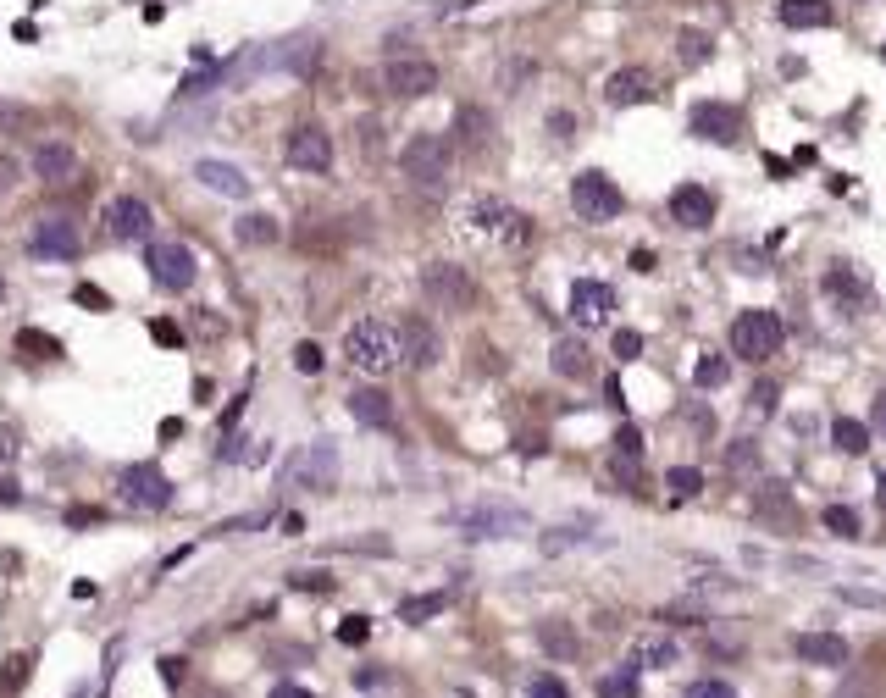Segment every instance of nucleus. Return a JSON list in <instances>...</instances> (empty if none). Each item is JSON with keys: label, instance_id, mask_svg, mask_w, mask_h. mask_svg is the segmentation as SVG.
Listing matches in <instances>:
<instances>
[{"label": "nucleus", "instance_id": "1", "mask_svg": "<svg viewBox=\"0 0 886 698\" xmlns=\"http://www.w3.org/2000/svg\"><path fill=\"white\" fill-rule=\"evenodd\" d=\"M344 361L355 366L360 377H388L399 361H405V344H399V327L383 322V316H366L344 333Z\"/></svg>", "mask_w": 886, "mask_h": 698}, {"label": "nucleus", "instance_id": "2", "mask_svg": "<svg viewBox=\"0 0 886 698\" xmlns=\"http://www.w3.org/2000/svg\"><path fill=\"white\" fill-rule=\"evenodd\" d=\"M399 167H405V178L416 183L421 194H443L449 178H455V145L438 139V133H416V139L399 150Z\"/></svg>", "mask_w": 886, "mask_h": 698}, {"label": "nucleus", "instance_id": "3", "mask_svg": "<svg viewBox=\"0 0 886 698\" xmlns=\"http://www.w3.org/2000/svg\"><path fill=\"white\" fill-rule=\"evenodd\" d=\"M283 482L288 488H300V494H333L338 482V449L327 444V438H316V444L294 449L283 466Z\"/></svg>", "mask_w": 886, "mask_h": 698}, {"label": "nucleus", "instance_id": "4", "mask_svg": "<svg viewBox=\"0 0 886 698\" xmlns=\"http://www.w3.org/2000/svg\"><path fill=\"white\" fill-rule=\"evenodd\" d=\"M781 338H787V327H781L776 311H737V322H731V355H743V361H770L781 349Z\"/></svg>", "mask_w": 886, "mask_h": 698}, {"label": "nucleus", "instance_id": "5", "mask_svg": "<svg viewBox=\"0 0 886 698\" xmlns=\"http://www.w3.org/2000/svg\"><path fill=\"white\" fill-rule=\"evenodd\" d=\"M144 266H150V283L156 289H167V294H183V289H194V250L189 244H178V239H156L150 250H144Z\"/></svg>", "mask_w": 886, "mask_h": 698}, {"label": "nucleus", "instance_id": "6", "mask_svg": "<svg viewBox=\"0 0 886 698\" xmlns=\"http://www.w3.org/2000/svg\"><path fill=\"white\" fill-rule=\"evenodd\" d=\"M571 205L582 222H615L621 217L626 194L615 189V178H604V172H576L571 178Z\"/></svg>", "mask_w": 886, "mask_h": 698}, {"label": "nucleus", "instance_id": "7", "mask_svg": "<svg viewBox=\"0 0 886 698\" xmlns=\"http://www.w3.org/2000/svg\"><path fill=\"white\" fill-rule=\"evenodd\" d=\"M283 156H288V167H294V172L322 178V172H333V133L316 128V122H300V128H288Z\"/></svg>", "mask_w": 886, "mask_h": 698}, {"label": "nucleus", "instance_id": "8", "mask_svg": "<svg viewBox=\"0 0 886 698\" xmlns=\"http://www.w3.org/2000/svg\"><path fill=\"white\" fill-rule=\"evenodd\" d=\"M421 294H427L438 311H466L471 305V277H466V266H455V261H432L427 272H421Z\"/></svg>", "mask_w": 886, "mask_h": 698}, {"label": "nucleus", "instance_id": "9", "mask_svg": "<svg viewBox=\"0 0 886 698\" xmlns=\"http://www.w3.org/2000/svg\"><path fill=\"white\" fill-rule=\"evenodd\" d=\"M117 488H122V499H128L133 510H167V505H172V482H167V471L150 466V460H139V466L122 471Z\"/></svg>", "mask_w": 886, "mask_h": 698}, {"label": "nucleus", "instance_id": "10", "mask_svg": "<svg viewBox=\"0 0 886 698\" xmlns=\"http://www.w3.org/2000/svg\"><path fill=\"white\" fill-rule=\"evenodd\" d=\"M383 89L399 100H416V95H432L438 89V67L427 56H394L383 67Z\"/></svg>", "mask_w": 886, "mask_h": 698}, {"label": "nucleus", "instance_id": "11", "mask_svg": "<svg viewBox=\"0 0 886 698\" xmlns=\"http://www.w3.org/2000/svg\"><path fill=\"white\" fill-rule=\"evenodd\" d=\"M455 521H460L466 538H510V532L527 527V510H515V505H471V510H460Z\"/></svg>", "mask_w": 886, "mask_h": 698}, {"label": "nucleus", "instance_id": "12", "mask_svg": "<svg viewBox=\"0 0 886 698\" xmlns=\"http://www.w3.org/2000/svg\"><path fill=\"white\" fill-rule=\"evenodd\" d=\"M571 316L582 327H610L615 322V289L599 277H576L571 283Z\"/></svg>", "mask_w": 886, "mask_h": 698}, {"label": "nucleus", "instance_id": "13", "mask_svg": "<svg viewBox=\"0 0 886 698\" xmlns=\"http://www.w3.org/2000/svg\"><path fill=\"white\" fill-rule=\"evenodd\" d=\"M687 128H693L698 139H709V145H737V128H743V117H737L726 100H698V106L687 111Z\"/></svg>", "mask_w": 886, "mask_h": 698}, {"label": "nucleus", "instance_id": "14", "mask_svg": "<svg viewBox=\"0 0 886 698\" xmlns=\"http://www.w3.org/2000/svg\"><path fill=\"white\" fill-rule=\"evenodd\" d=\"M150 205L139 200V194H117V200L106 205V233L117 244H133V239H150Z\"/></svg>", "mask_w": 886, "mask_h": 698}, {"label": "nucleus", "instance_id": "15", "mask_svg": "<svg viewBox=\"0 0 886 698\" xmlns=\"http://www.w3.org/2000/svg\"><path fill=\"white\" fill-rule=\"evenodd\" d=\"M34 255H45V261H72V255L84 250V239H78V228H72L67 217H39L34 228Z\"/></svg>", "mask_w": 886, "mask_h": 698}, {"label": "nucleus", "instance_id": "16", "mask_svg": "<svg viewBox=\"0 0 886 698\" xmlns=\"http://www.w3.org/2000/svg\"><path fill=\"white\" fill-rule=\"evenodd\" d=\"M671 217L682 222V228L704 233L709 222H715V194H709L704 183H682V189L671 194Z\"/></svg>", "mask_w": 886, "mask_h": 698}, {"label": "nucleus", "instance_id": "17", "mask_svg": "<svg viewBox=\"0 0 886 698\" xmlns=\"http://www.w3.org/2000/svg\"><path fill=\"white\" fill-rule=\"evenodd\" d=\"M792 654H798L803 665H820V671H842V665H848V643H842L837 632H803V638L792 643Z\"/></svg>", "mask_w": 886, "mask_h": 698}, {"label": "nucleus", "instance_id": "18", "mask_svg": "<svg viewBox=\"0 0 886 698\" xmlns=\"http://www.w3.org/2000/svg\"><path fill=\"white\" fill-rule=\"evenodd\" d=\"M399 344H405V361H410V366H438V355H443L438 327H432V322H421V316L399 322Z\"/></svg>", "mask_w": 886, "mask_h": 698}, {"label": "nucleus", "instance_id": "19", "mask_svg": "<svg viewBox=\"0 0 886 698\" xmlns=\"http://www.w3.org/2000/svg\"><path fill=\"white\" fill-rule=\"evenodd\" d=\"M466 222H471L477 233H504V239H510V233H521V217H515L504 200H493V194H488V200H471V205H466Z\"/></svg>", "mask_w": 886, "mask_h": 698}, {"label": "nucleus", "instance_id": "20", "mask_svg": "<svg viewBox=\"0 0 886 698\" xmlns=\"http://www.w3.org/2000/svg\"><path fill=\"white\" fill-rule=\"evenodd\" d=\"M34 172L45 183H72V178H78V150L61 145V139H50V145L34 150Z\"/></svg>", "mask_w": 886, "mask_h": 698}, {"label": "nucleus", "instance_id": "21", "mask_svg": "<svg viewBox=\"0 0 886 698\" xmlns=\"http://www.w3.org/2000/svg\"><path fill=\"white\" fill-rule=\"evenodd\" d=\"M194 178H200L211 194H228V200H244V194H250V178H244L233 161H200V167H194Z\"/></svg>", "mask_w": 886, "mask_h": 698}, {"label": "nucleus", "instance_id": "22", "mask_svg": "<svg viewBox=\"0 0 886 698\" xmlns=\"http://www.w3.org/2000/svg\"><path fill=\"white\" fill-rule=\"evenodd\" d=\"M648 95H654V78H648L643 67H621V73L604 84V100H610V106H637V100H648Z\"/></svg>", "mask_w": 886, "mask_h": 698}, {"label": "nucleus", "instance_id": "23", "mask_svg": "<svg viewBox=\"0 0 886 698\" xmlns=\"http://www.w3.org/2000/svg\"><path fill=\"white\" fill-rule=\"evenodd\" d=\"M349 416H355L360 427H388L394 422V405H388L383 388H355V394H349Z\"/></svg>", "mask_w": 886, "mask_h": 698}, {"label": "nucleus", "instance_id": "24", "mask_svg": "<svg viewBox=\"0 0 886 698\" xmlns=\"http://www.w3.org/2000/svg\"><path fill=\"white\" fill-rule=\"evenodd\" d=\"M682 660V649H676V638H665V632H643V638L632 643V665H648V671H665V665Z\"/></svg>", "mask_w": 886, "mask_h": 698}, {"label": "nucleus", "instance_id": "25", "mask_svg": "<svg viewBox=\"0 0 886 698\" xmlns=\"http://www.w3.org/2000/svg\"><path fill=\"white\" fill-rule=\"evenodd\" d=\"M776 17H781V28H826L831 23V6H826V0H781Z\"/></svg>", "mask_w": 886, "mask_h": 698}, {"label": "nucleus", "instance_id": "26", "mask_svg": "<svg viewBox=\"0 0 886 698\" xmlns=\"http://www.w3.org/2000/svg\"><path fill=\"white\" fill-rule=\"evenodd\" d=\"M455 133H460V145L488 150V145H493V117H488L482 106H460V111H455Z\"/></svg>", "mask_w": 886, "mask_h": 698}, {"label": "nucleus", "instance_id": "27", "mask_svg": "<svg viewBox=\"0 0 886 698\" xmlns=\"http://www.w3.org/2000/svg\"><path fill=\"white\" fill-rule=\"evenodd\" d=\"M277 217H266V211H244L239 222H233V239L239 244H255V250H261V244H277Z\"/></svg>", "mask_w": 886, "mask_h": 698}, {"label": "nucleus", "instance_id": "28", "mask_svg": "<svg viewBox=\"0 0 886 698\" xmlns=\"http://www.w3.org/2000/svg\"><path fill=\"white\" fill-rule=\"evenodd\" d=\"M831 444H837L842 455H864V444H870V427H864L859 416H837V422H831Z\"/></svg>", "mask_w": 886, "mask_h": 698}, {"label": "nucleus", "instance_id": "29", "mask_svg": "<svg viewBox=\"0 0 886 698\" xmlns=\"http://www.w3.org/2000/svg\"><path fill=\"white\" fill-rule=\"evenodd\" d=\"M443 610H449V593H421V599H405V604H399V621L421 626V621H432V615H443Z\"/></svg>", "mask_w": 886, "mask_h": 698}, {"label": "nucleus", "instance_id": "30", "mask_svg": "<svg viewBox=\"0 0 886 698\" xmlns=\"http://www.w3.org/2000/svg\"><path fill=\"white\" fill-rule=\"evenodd\" d=\"M554 372L560 377H587V349L576 344V338H560V344H554Z\"/></svg>", "mask_w": 886, "mask_h": 698}, {"label": "nucleus", "instance_id": "31", "mask_svg": "<svg viewBox=\"0 0 886 698\" xmlns=\"http://www.w3.org/2000/svg\"><path fill=\"white\" fill-rule=\"evenodd\" d=\"M665 488H671L676 499H698V494H704V471H698V466H671V471H665Z\"/></svg>", "mask_w": 886, "mask_h": 698}, {"label": "nucleus", "instance_id": "32", "mask_svg": "<svg viewBox=\"0 0 886 698\" xmlns=\"http://www.w3.org/2000/svg\"><path fill=\"white\" fill-rule=\"evenodd\" d=\"M637 671L643 665H621V671L599 676V698H637Z\"/></svg>", "mask_w": 886, "mask_h": 698}, {"label": "nucleus", "instance_id": "33", "mask_svg": "<svg viewBox=\"0 0 886 698\" xmlns=\"http://www.w3.org/2000/svg\"><path fill=\"white\" fill-rule=\"evenodd\" d=\"M538 643H543L549 654H560V660H571V654H576V632H571V626H560V621H554V626L543 621V626H538Z\"/></svg>", "mask_w": 886, "mask_h": 698}, {"label": "nucleus", "instance_id": "34", "mask_svg": "<svg viewBox=\"0 0 886 698\" xmlns=\"http://www.w3.org/2000/svg\"><path fill=\"white\" fill-rule=\"evenodd\" d=\"M820 521H826L837 538H859V532H864L859 527V510H848V505H826V516H820Z\"/></svg>", "mask_w": 886, "mask_h": 698}, {"label": "nucleus", "instance_id": "35", "mask_svg": "<svg viewBox=\"0 0 886 698\" xmlns=\"http://www.w3.org/2000/svg\"><path fill=\"white\" fill-rule=\"evenodd\" d=\"M731 377V361L726 355H704V361H698V372H693V383L698 388H720Z\"/></svg>", "mask_w": 886, "mask_h": 698}, {"label": "nucleus", "instance_id": "36", "mask_svg": "<svg viewBox=\"0 0 886 698\" xmlns=\"http://www.w3.org/2000/svg\"><path fill=\"white\" fill-rule=\"evenodd\" d=\"M676 56H682V67H704L709 61V34H682L676 39Z\"/></svg>", "mask_w": 886, "mask_h": 698}, {"label": "nucleus", "instance_id": "37", "mask_svg": "<svg viewBox=\"0 0 886 698\" xmlns=\"http://www.w3.org/2000/svg\"><path fill=\"white\" fill-rule=\"evenodd\" d=\"M687 698H737V687L720 676H698V682H687Z\"/></svg>", "mask_w": 886, "mask_h": 698}, {"label": "nucleus", "instance_id": "38", "mask_svg": "<svg viewBox=\"0 0 886 698\" xmlns=\"http://www.w3.org/2000/svg\"><path fill=\"white\" fill-rule=\"evenodd\" d=\"M610 349H615V361H637V355H643V333H637V327H621V333L610 338Z\"/></svg>", "mask_w": 886, "mask_h": 698}, {"label": "nucleus", "instance_id": "39", "mask_svg": "<svg viewBox=\"0 0 886 698\" xmlns=\"http://www.w3.org/2000/svg\"><path fill=\"white\" fill-rule=\"evenodd\" d=\"M527 698H571V687H565L560 676H549V671H543V676H532Z\"/></svg>", "mask_w": 886, "mask_h": 698}, {"label": "nucleus", "instance_id": "40", "mask_svg": "<svg viewBox=\"0 0 886 698\" xmlns=\"http://www.w3.org/2000/svg\"><path fill=\"white\" fill-rule=\"evenodd\" d=\"M726 466H731V471H754V466H759V449H754V444L726 449Z\"/></svg>", "mask_w": 886, "mask_h": 698}, {"label": "nucleus", "instance_id": "41", "mask_svg": "<svg viewBox=\"0 0 886 698\" xmlns=\"http://www.w3.org/2000/svg\"><path fill=\"white\" fill-rule=\"evenodd\" d=\"M28 665H34L28 654H12V660H6V693H17V687L28 682Z\"/></svg>", "mask_w": 886, "mask_h": 698}, {"label": "nucleus", "instance_id": "42", "mask_svg": "<svg viewBox=\"0 0 886 698\" xmlns=\"http://www.w3.org/2000/svg\"><path fill=\"white\" fill-rule=\"evenodd\" d=\"M294 366H300L305 377H316V372H322V349H316V344H300V349H294Z\"/></svg>", "mask_w": 886, "mask_h": 698}, {"label": "nucleus", "instance_id": "43", "mask_svg": "<svg viewBox=\"0 0 886 698\" xmlns=\"http://www.w3.org/2000/svg\"><path fill=\"white\" fill-rule=\"evenodd\" d=\"M366 632H372V626H366V615H349V621L338 626V638H344V643H366Z\"/></svg>", "mask_w": 886, "mask_h": 698}, {"label": "nucleus", "instance_id": "44", "mask_svg": "<svg viewBox=\"0 0 886 698\" xmlns=\"http://www.w3.org/2000/svg\"><path fill=\"white\" fill-rule=\"evenodd\" d=\"M848 604H870V610H886V593H870V588H842Z\"/></svg>", "mask_w": 886, "mask_h": 698}, {"label": "nucleus", "instance_id": "45", "mask_svg": "<svg viewBox=\"0 0 886 698\" xmlns=\"http://www.w3.org/2000/svg\"><path fill=\"white\" fill-rule=\"evenodd\" d=\"M571 128H576L571 111H549V133H554V139H571Z\"/></svg>", "mask_w": 886, "mask_h": 698}, {"label": "nucleus", "instance_id": "46", "mask_svg": "<svg viewBox=\"0 0 886 698\" xmlns=\"http://www.w3.org/2000/svg\"><path fill=\"white\" fill-rule=\"evenodd\" d=\"M17 349H39V355H56V338H39V333H17Z\"/></svg>", "mask_w": 886, "mask_h": 698}, {"label": "nucleus", "instance_id": "47", "mask_svg": "<svg viewBox=\"0 0 886 698\" xmlns=\"http://www.w3.org/2000/svg\"><path fill=\"white\" fill-rule=\"evenodd\" d=\"M294 588H311V593H327L333 588V582L322 577V571H300V577H294Z\"/></svg>", "mask_w": 886, "mask_h": 698}, {"label": "nucleus", "instance_id": "48", "mask_svg": "<svg viewBox=\"0 0 886 698\" xmlns=\"http://www.w3.org/2000/svg\"><path fill=\"white\" fill-rule=\"evenodd\" d=\"M726 588H737V582H726V577H698L693 582V593H726Z\"/></svg>", "mask_w": 886, "mask_h": 698}, {"label": "nucleus", "instance_id": "49", "mask_svg": "<svg viewBox=\"0 0 886 698\" xmlns=\"http://www.w3.org/2000/svg\"><path fill=\"white\" fill-rule=\"evenodd\" d=\"M78 305H95V311H106L111 300H106V294H100V289H89V283H84V289H78Z\"/></svg>", "mask_w": 886, "mask_h": 698}, {"label": "nucleus", "instance_id": "50", "mask_svg": "<svg viewBox=\"0 0 886 698\" xmlns=\"http://www.w3.org/2000/svg\"><path fill=\"white\" fill-rule=\"evenodd\" d=\"M272 698H316V693H305L300 682H277V687H272Z\"/></svg>", "mask_w": 886, "mask_h": 698}, {"label": "nucleus", "instance_id": "51", "mask_svg": "<svg viewBox=\"0 0 886 698\" xmlns=\"http://www.w3.org/2000/svg\"><path fill=\"white\" fill-rule=\"evenodd\" d=\"M17 499H23V488L12 477H0V505H17Z\"/></svg>", "mask_w": 886, "mask_h": 698}, {"label": "nucleus", "instance_id": "52", "mask_svg": "<svg viewBox=\"0 0 886 698\" xmlns=\"http://www.w3.org/2000/svg\"><path fill=\"white\" fill-rule=\"evenodd\" d=\"M161 676H167V682H183V660H161Z\"/></svg>", "mask_w": 886, "mask_h": 698}, {"label": "nucleus", "instance_id": "53", "mask_svg": "<svg viewBox=\"0 0 886 698\" xmlns=\"http://www.w3.org/2000/svg\"><path fill=\"white\" fill-rule=\"evenodd\" d=\"M870 416H875V427H881V433H886V394L875 399V410H870Z\"/></svg>", "mask_w": 886, "mask_h": 698}, {"label": "nucleus", "instance_id": "54", "mask_svg": "<svg viewBox=\"0 0 886 698\" xmlns=\"http://www.w3.org/2000/svg\"><path fill=\"white\" fill-rule=\"evenodd\" d=\"M17 455V444H12V433H0V460H12Z\"/></svg>", "mask_w": 886, "mask_h": 698}, {"label": "nucleus", "instance_id": "55", "mask_svg": "<svg viewBox=\"0 0 886 698\" xmlns=\"http://www.w3.org/2000/svg\"><path fill=\"white\" fill-rule=\"evenodd\" d=\"M875 505H881V510H886V477H881V482H875Z\"/></svg>", "mask_w": 886, "mask_h": 698}, {"label": "nucleus", "instance_id": "56", "mask_svg": "<svg viewBox=\"0 0 886 698\" xmlns=\"http://www.w3.org/2000/svg\"><path fill=\"white\" fill-rule=\"evenodd\" d=\"M0 300H6V283H0Z\"/></svg>", "mask_w": 886, "mask_h": 698}]
</instances>
